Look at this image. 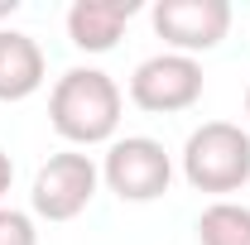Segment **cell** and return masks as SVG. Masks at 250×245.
Segmentation results:
<instances>
[{
    "label": "cell",
    "instance_id": "cell-6",
    "mask_svg": "<svg viewBox=\"0 0 250 245\" xmlns=\"http://www.w3.org/2000/svg\"><path fill=\"white\" fill-rule=\"evenodd\" d=\"M154 34L173 53H207L231 29V5L226 0H159L154 5Z\"/></svg>",
    "mask_w": 250,
    "mask_h": 245
},
{
    "label": "cell",
    "instance_id": "cell-7",
    "mask_svg": "<svg viewBox=\"0 0 250 245\" xmlns=\"http://www.w3.org/2000/svg\"><path fill=\"white\" fill-rule=\"evenodd\" d=\"M135 10H140V0H77L67 10V39L82 53H106V48H116Z\"/></svg>",
    "mask_w": 250,
    "mask_h": 245
},
{
    "label": "cell",
    "instance_id": "cell-9",
    "mask_svg": "<svg viewBox=\"0 0 250 245\" xmlns=\"http://www.w3.org/2000/svg\"><path fill=\"white\" fill-rule=\"evenodd\" d=\"M197 241L202 245H250V207H241V202H212L197 216Z\"/></svg>",
    "mask_w": 250,
    "mask_h": 245
},
{
    "label": "cell",
    "instance_id": "cell-11",
    "mask_svg": "<svg viewBox=\"0 0 250 245\" xmlns=\"http://www.w3.org/2000/svg\"><path fill=\"white\" fill-rule=\"evenodd\" d=\"M10 183H15V163H10V154L0 149V197L10 192Z\"/></svg>",
    "mask_w": 250,
    "mask_h": 245
},
{
    "label": "cell",
    "instance_id": "cell-4",
    "mask_svg": "<svg viewBox=\"0 0 250 245\" xmlns=\"http://www.w3.org/2000/svg\"><path fill=\"white\" fill-rule=\"evenodd\" d=\"M197 96H202V67L188 53H154L130 77V101L140 111H154V116L188 111Z\"/></svg>",
    "mask_w": 250,
    "mask_h": 245
},
{
    "label": "cell",
    "instance_id": "cell-2",
    "mask_svg": "<svg viewBox=\"0 0 250 245\" xmlns=\"http://www.w3.org/2000/svg\"><path fill=\"white\" fill-rule=\"evenodd\" d=\"M183 173L197 192H236L250 183V135L231 121H207L188 135Z\"/></svg>",
    "mask_w": 250,
    "mask_h": 245
},
{
    "label": "cell",
    "instance_id": "cell-12",
    "mask_svg": "<svg viewBox=\"0 0 250 245\" xmlns=\"http://www.w3.org/2000/svg\"><path fill=\"white\" fill-rule=\"evenodd\" d=\"M246 116H250V87H246Z\"/></svg>",
    "mask_w": 250,
    "mask_h": 245
},
{
    "label": "cell",
    "instance_id": "cell-5",
    "mask_svg": "<svg viewBox=\"0 0 250 245\" xmlns=\"http://www.w3.org/2000/svg\"><path fill=\"white\" fill-rule=\"evenodd\" d=\"M96 163L87 154H53L39 173H34V212L43 221H72L87 212V202L96 197Z\"/></svg>",
    "mask_w": 250,
    "mask_h": 245
},
{
    "label": "cell",
    "instance_id": "cell-3",
    "mask_svg": "<svg viewBox=\"0 0 250 245\" xmlns=\"http://www.w3.org/2000/svg\"><path fill=\"white\" fill-rule=\"evenodd\" d=\"M101 178L121 202H154L173 183V159L149 135H125V140H116L106 149Z\"/></svg>",
    "mask_w": 250,
    "mask_h": 245
},
{
    "label": "cell",
    "instance_id": "cell-10",
    "mask_svg": "<svg viewBox=\"0 0 250 245\" xmlns=\"http://www.w3.org/2000/svg\"><path fill=\"white\" fill-rule=\"evenodd\" d=\"M0 245H39V231L24 212L15 207H0Z\"/></svg>",
    "mask_w": 250,
    "mask_h": 245
},
{
    "label": "cell",
    "instance_id": "cell-8",
    "mask_svg": "<svg viewBox=\"0 0 250 245\" xmlns=\"http://www.w3.org/2000/svg\"><path fill=\"white\" fill-rule=\"evenodd\" d=\"M43 87V48L34 34L0 29V101H24Z\"/></svg>",
    "mask_w": 250,
    "mask_h": 245
},
{
    "label": "cell",
    "instance_id": "cell-1",
    "mask_svg": "<svg viewBox=\"0 0 250 245\" xmlns=\"http://www.w3.org/2000/svg\"><path fill=\"white\" fill-rule=\"evenodd\" d=\"M48 121L67 144H101L121 125V87L101 67H67L53 82Z\"/></svg>",
    "mask_w": 250,
    "mask_h": 245
}]
</instances>
